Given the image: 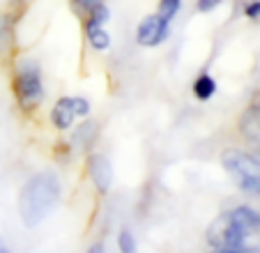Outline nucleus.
Listing matches in <instances>:
<instances>
[{"label":"nucleus","instance_id":"nucleus-18","mask_svg":"<svg viewBox=\"0 0 260 253\" xmlns=\"http://www.w3.org/2000/svg\"><path fill=\"white\" fill-rule=\"evenodd\" d=\"M88 253H104V246H102V244H94V246L90 248Z\"/></svg>","mask_w":260,"mask_h":253},{"label":"nucleus","instance_id":"nucleus-14","mask_svg":"<svg viewBox=\"0 0 260 253\" xmlns=\"http://www.w3.org/2000/svg\"><path fill=\"white\" fill-rule=\"evenodd\" d=\"M99 3H104V0H72V7L79 16H88L90 10H92L94 5H99Z\"/></svg>","mask_w":260,"mask_h":253},{"label":"nucleus","instance_id":"nucleus-15","mask_svg":"<svg viewBox=\"0 0 260 253\" xmlns=\"http://www.w3.org/2000/svg\"><path fill=\"white\" fill-rule=\"evenodd\" d=\"M74 102V113H76V117H85L90 113V102L85 97H72Z\"/></svg>","mask_w":260,"mask_h":253},{"label":"nucleus","instance_id":"nucleus-21","mask_svg":"<svg viewBox=\"0 0 260 253\" xmlns=\"http://www.w3.org/2000/svg\"><path fill=\"white\" fill-rule=\"evenodd\" d=\"M253 154H255V156H258V159H260V145H258V147H253Z\"/></svg>","mask_w":260,"mask_h":253},{"label":"nucleus","instance_id":"nucleus-10","mask_svg":"<svg viewBox=\"0 0 260 253\" xmlns=\"http://www.w3.org/2000/svg\"><path fill=\"white\" fill-rule=\"evenodd\" d=\"M193 94H196V99H201V102H207V99L214 97L216 92V81L210 76L207 72H201L196 76V81H193Z\"/></svg>","mask_w":260,"mask_h":253},{"label":"nucleus","instance_id":"nucleus-9","mask_svg":"<svg viewBox=\"0 0 260 253\" xmlns=\"http://www.w3.org/2000/svg\"><path fill=\"white\" fill-rule=\"evenodd\" d=\"M85 37H88L90 46H92L94 51H108V46H111V35H108V30L99 23L85 21Z\"/></svg>","mask_w":260,"mask_h":253},{"label":"nucleus","instance_id":"nucleus-12","mask_svg":"<svg viewBox=\"0 0 260 253\" xmlns=\"http://www.w3.org/2000/svg\"><path fill=\"white\" fill-rule=\"evenodd\" d=\"M118 248L120 253H138V246H136V237L129 228H122L118 235Z\"/></svg>","mask_w":260,"mask_h":253},{"label":"nucleus","instance_id":"nucleus-13","mask_svg":"<svg viewBox=\"0 0 260 253\" xmlns=\"http://www.w3.org/2000/svg\"><path fill=\"white\" fill-rule=\"evenodd\" d=\"M182 7V0H159V12L157 14L166 21H173Z\"/></svg>","mask_w":260,"mask_h":253},{"label":"nucleus","instance_id":"nucleus-19","mask_svg":"<svg viewBox=\"0 0 260 253\" xmlns=\"http://www.w3.org/2000/svg\"><path fill=\"white\" fill-rule=\"evenodd\" d=\"M214 253H260V251H214Z\"/></svg>","mask_w":260,"mask_h":253},{"label":"nucleus","instance_id":"nucleus-3","mask_svg":"<svg viewBox=\"0 0 260 253\" xmlns=\"http://www.w3.org/2000/svg\"><path fill=\"white\" fill-rule=\"evenodd\" d=\"M221 164L228 177L235 182L237 189L251 196H260V159L253 152H244L237 147H228L221 154Z\"/></svg>","mask_w":260,"mask_h":253},{"label":"nucleus","instance_id":"nucleus-5","mask_svg":"<svg viewBox=\"0 0 260 253\" xmlns=\"http://www.w3.org/2000/svg\"><path fill=\"white\" fill-rule=\"evenodd\" d=\"M168 35H171V21L161 19L159 14H147L136 28V42L141 46L152 49L166 42Z\"/></svg>","mask_w":260,"mask_h":253},{"label":"nucleus","instance_id":"nucleus-1","mask_svg":"<svg viewBox=\"0 0 260 253\" xmlns=\"http://www.w3.org/2000/svg\"><path fill=\"white\" fill-rule=\"evenodd\" d=\"M207 244L214 251H260V212L242 205L219 214L207 228Z\"/></svg>","mask_w":260,"mask_h":253},{"label":"nucleus","instance_id":"nucleus-17","mask_svg":"<svg viewBox=\"0 0 260 253\" xmlns=\"http://www.w3.org/2000/svg\"><path fill=\"white\" fill-rule=\"evenodd\" d=\"M244 14L249 19H260V0H251L249 5L244 7Z\"/></svg>","mask_w":260,"mask_h":253},{"label":"nucleus","instance_id":"nucleus-20","mask_svg":"<svg viewBox=\"0 0 260 253\" xmlns=\"http://www.w3.org/2000/svg\"><path fill=\"white\" fill-rule=\"evenodd\" d=\"M0 253H10V248L5 246V242H3V239H0Z\"/></svg>","mask_w":260,"mask_h":253},{"label":"nucleus","instance_id":"nucleus-8","mask_svg":"<svg viewBox=\"0 0 260 253\" xmlns=\"http://www.w3.org/2000/svg\"><path fill=\"white\" fill-rule=\"evenodd\" d=\"M74 120H76V113H74L72 97H60L51 108V124L55 129H60V132H67L74 124Z\"/></svg>","mask_w":260,"mask_h":253},{"label":"nucleus","instance_id":"nucleus-6","mask_svg":"<svg viewBox=\"0 0 260 253\" xmlns=\"http://www.w3.org/2000/svg\"><path fill=\"white\" fill-rule=\"evenodd\" d=\"M88 175L99 194H108L111 191V184H113V166H111V161L104 154L88 156Z\"/></svg>","mask_w":260,"mask_h":253},{"label":"nucleus","instance_id":"nucleus-4","mask_svg":"<svg viewBox=\"0 0 260 253\" xmlns=\"http://www.w3.org/2000/svg\"><path fill=\"white\" fill-rule=\"evenodd\" d=\"M14 94L23 111H32L44 99V81L37 62H21L14 74Z\"/></svg>","mask_w":260,"mask_h":253},{"label":"nucleus","instance_id":"nucleus-11","mask_svg":"<svg viewBox=\"0 0 260 253\" xmlns=\"http://www.w3.org/2000/svg\"><path fill=\"white\" fill-rule=\"evenodd\" d=\"M94 136H97V124H94V122H85V124H81L79 129H76V134H74V145L88 147L90 143L94 141Z\"/></svg>","mask_w":260,"mask_h":253},{"label":"nucleus","instance_id":"nucleus-16","mask_svg":"<svg viewBox=\"0 0 260 253\" xmlns=\"http://www.w3.org/2000/svg\"><path fill=\"white\" fill-rule=\"evenodd\" d=\"M221 3H223V0H196V10L201 12V14H207V12H214Z\"/></svg>","mask_w":260,"mask_h":253},{"label":"nucleus","instance_id":"nucleus-7","mask_svg":"<svg viewBox=\"0 0 260 253\" xmlns=\"http://www.w3.org/2000/svg\"><path fill=\"white\" fill-rule=\"evenodd\" d=\"M237 126H240V134L246 143H251L253 147L260 145V102L242 113Z\"/></svg>","mask_w":260,"mask_h":253},{"label":"nucleus","instance_id":"nucleus-2","mask_svg":"<svg viewBox=\"0 0 260 253\" xmlns=\"http://www.w3.org/2000/svg\"><path fill=\"white\" fill-rule=\"evenodd\" d=\"M60 200V180L55 173H40L25 182L19 194V214L28 228L40 226L46 216L58 207Z\"/></svg>","mask_w":260,"mask_h":253}]
</instances>
